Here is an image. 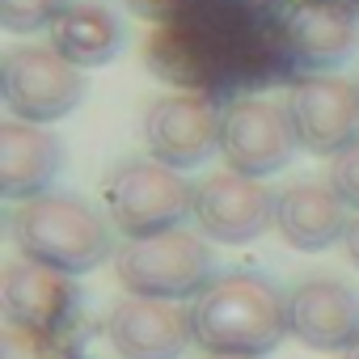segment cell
Segmentation results:
<instances>
[{"label": "cell", "instance_id": "13", "mask_svg": "<svg viewBox=\"0 0 359 359\" xmlns=\"http://www.w3.org/2000/svg\"><path fill=\"white\" fill-rule=\"evenodd\" d=\"M287 330L313 351H351L359 338V292L330 275L300 279L287 296Z\"/></svg>", "mask_w": 359, "mask_h": 359}, {"label": "cell", "instance_id": "18", "mask_svg": "<svg viewBox=\"0 0 359 359\" xmlns=\"http://www.w3.org/2000/svg\"><path fill=\"white\" fill-rule=\"evenodd\" d=\"M0 359H85L81 334H34L22 325L0 330Z\"/></svg>", "mask_w": 359, "mask_h": 359}, {"label": "cell", "instance_id": "24", "mask_svg": "<svg viewBox=\"0 0 359 359\" xmlns=\"http://www.w3.org/2000/svg\"><path fill=\"white\" fill-rule=\"evenodd\" d=\"M342 359H359V338H355V346H351V351H342Z\"/></svg>", "mask_w": 359, "mask_h": 359}, {"label": "cell", "instance_id": "14", "mask_svg": "<svg viewBox=\"0 0 359 359\" xmlns=\"http://www.w3.org/2000/svg\"><path fill=\"white\" fill-rule=\"evenodd\" d=\"M64 165V144L39 123H0V195L5 199H39L51 191Z\"/></svg>", "mask_w": 359, "mask_h": 359}, {"label": "cell", "instance_id": "15", "mask_svg": "<svg viewBox=\"0 0 359 359\" xmlns=\"http://www.w3.org/2000/svg\"><path fill=\"white\" fill-rule=\"evenodd\" d=\"M275 229L292 250L321 254L334 241H346V203L330 182H292L275 199Z\"/></svg>", "mask_w": 359, "mask_h": 359}, {"label": "cell", "instance_id": "10", "mask_svg": "<svg viewBox=\"0 0 359 359\" xmlns=\"http://www.w3.org/2000/svg\"><path fill=\"white\" fill-rule=\"evenodd\" d=\"M359 43V13L351 0H292L279 18V47L304 72L338 68Z\"/></svg>", "mask_w": 359, "mask_h": 359}, {"label": "cell", "instance_id": "11", "mask_svg": "<svg viewBox=\"0 0 359 359\" xmlns=\"http://www.w3.org/2000/svg\"><path fill=\"white\" fill-rule=\"evenodd\" d=\"M275 199L258 177H241L233 169L212 173L195 187V224L208 241L245 245L275 224Z\"/></svg>", "mask_w": 359, "mask_h": 359}, {"label": "cell", "instance_id": "12", "mask_svg": "<svg viewBox=\"0 0 359 359\" xmlns=\"http://www.w3.org/2000/svg\"><path fill=\"white\" fill-rule=\"evenodd\" d=\"M106 338L118 359H182L195 342V321L177 300L127 296L110 309Z\"/></svg>", "mask_w": 359, "mask_h": 359}, {"label": "cell", "instance_id": "2", "mask_svg": "<svg viewBox=\"0 0 359 359\" xmlns=\"http://www.w3.org/2000/svg\"><path fill=\"white\" fill-rule=\"evenodd\" d=\"M9 237L26 262L64 275H85L97 271L106 258H114L110 220H102L81 195H64V191L26 199L9 216Z\"/></svg>", "mask_w": 359, "mask_h": 359}, {"label": "cell", "instance_id": "16", "mask_svg": "<svg viewBox=\"0 0 359 359\" xmlns=\"http://www.w3.org/2000/svg\"><path fill=\"white\" fill-rule=\"evenodd\" d=\"M123 43H127L123 22L97 0H68L60 18L51 22V47L76 68L110 64L123 51Z\"/></svg>", "mask_w": 359, "mask_h": 359}, {"label": "cell", "instance_id": "1", "mask_svg": "<svg viewBox=\"0 0 359 359\" xmlns=\"http://www.w3.org/2000/svg\"><path fill=\"white\" fill-rule=\"evenodd\" d=\"M195 342L208 355H271L292 330H287V296L254 271L216 275L191 304Z\"/></svg>", "mask_w": 359, "mask_h": 359}, {"label": "cell", "instance_id": "19", "mask_svg": "<svg viewBox=\"0 0 359 359\" xmlns=\"http://www.w3.org/2000/svg\"><path fill=\"white\" fill-rule=\"evenodd\" d=\"M68 0H0V26L9 34H34V30H51V22L60 18V9Z\"/></svg>", "mask_w": 359, "mask_h": 359}, {"label": "cell", "instance_id": "17", "mask_svg": "<svg viewBox=\"0 0 359 359\" xmlns=\"http://www.w3.org/2000/svg\"><path fill=\"white\" fill-rule=\"evenodd\" d=\"M216 60H220L216 47L195 26H187V18L173 22V26H165L161 39L152 43L156 72L169 76L173 85H187V89H203L212 81V72H216Z\"/></svg>", "mask_w": 359, "mask_h": 359}, {"label": "cell", "instance_id": "7", "mask_svg": "<svg viewBox=\"0 0 359 359\" xmlns=\"http://www.w3.org/2000/svg\"><path fill=\"white\" fill-rule=\"evenodd\" d=\"M0 309L9 325L34 330V334H81V309L85 296L76 287V275L39 266V262H9L0 275Z\"/></svg>", "mask_w": 359, "mask_h": 359}, {"label": "cell", "instance_id": "25", "mask_svg": "<svg viewBox=\"0 0 359 359\" xmlns=\"http://www.w3.org/2000/svg\"><path fill=\"white\" fill-rule=\"evenodd\" d=\"M351 9H355V13H359V0H351Z\"/></svg>", "mask_w": 359, "mask_h": 359}, {"label": "cell", "instance_id": "23", "mask_svg": "<svg viewBox=\"0 0 359 359\" xmlns=\"http://www.w3.org/2000/svg\"><path fill=\"white\" fill-rule=\"evenodd\" d=\"M203 359H254V355H203Z\"/></svg>", "mask_w": 359, "mask_h": 359}, {"label": "cell", "instance_id": "20", "mask_svg": "<svg viewBox=\"0 0 359 359\" xmlns=\"http://www.w3.org/2000/svg\"><path fill=\"white\" fill-rule=\"evenodd\" d=\"M330 187L338 191V199L346 208H359V140L346 152L334 156V165H330Z\"/></svg>", "mask_w": 359, "mask_h": 359}, {"label": "cell", "instance_id": "21", "mask_svg": "<svg viewBox=\"0 0 359 359\" xmlns=\"http://www.w3.org/2000/svg\"><path fill=\"white\" fill-rule=\"evenodd\" d=\"M187 5H191V0H127V9H135L140 18L161 22V26L182 22V18H187Z\"/></svg>", "mask_w": 359, "mask_h": 359}, {"label": "cell", "instance_id": "3", "mask_svg": "<svg viewBox=\"0 0 359 359\" xmlns=\"http://www.w3.org/2000/svg\"><path fill=\"white\" fill-rule=\"evenodd\" d=\"M106 220L123 233V241L156 237L169 229H182L195 212V187L177 169L161 161H118L102 182Z\"/></svg>", "mask_w": 359, "mask_h": 359}, {"label": "cell", "instance_id": "9", "mask_svg": "<svg viewBox=\"0 0 359 359\" xmlns=\"http://www.w3.org/2000/svg\"><path fill=\"white\" fill-rule=\"evenodd\" d=\"M300 148L317 156H338L359 140V85L342 76H300L283 102Z\"/></svg>", "mask_w": 359, "mask_h": 359}, {"label": "cell", "instance_id": "22", "mask_svg": "<svg viewBox=\"0 0 359 359\" xmlns=\"http://www.w3.org/2000/svg\"><path fill=\"white\" fill-rule=\"evenodd\" d=\"M342 245H346V258H351V266L359 271V216L351 220V229H346V241H342Z\"/></svg>", "mask_w": 359, "mask_h": 359}, {"label": "cell", "instance_id": "5", "mask_svg": "<svg viewBox=\"0 0 359 359\" xmlns=\"http://www.w3.org/2000/svg\"><path fill=\"white\" fill-rule=\"evenodd\" d=\"M85 97V76L55 47L26 43L5 51L0 64V102L22 123H55Z\"/></svg>", "mask_w": 359, "mask_h": 359}, {"label": "cell", "instance_id": "4", "mask_svg": "<svg viewBox=\"0 0 359 359\" xmlns=\"http://www.w3.org/2000/svg\"><path fill=\"white\" fill-rule=\"evenodd\" d=\"M114 275L131 296L195 300L208 283H216V258L203 233L169 229L156 237L123 241L114 250Z\"/></svg>", "mask_w": 359, "mask_h": 359}, {"label": "cell", "instance_id": "6", "mask_svg": "<svg viewBox=\"0 0 359 359\" xmlns=\"http://www.w3.org/2000/svg\"><path fill=\"white\" fill-rule=\"evenodd\" d=\"M300 140L292 118L271 97H237L220 123V156L241 177H271L287 169Z\"/></svg>", "mask_w": 359, "mask_h": 359}, {"label": "cell", "instance_id": "8", "mask_svg": "<svg viewBox=\"0 0 359 359\" xmlns=\"http://www.w3.org/2000/svg\"><path fill=\"white\" fill-rule=\"evenodd\" d=\"M220 123L224 110H216L203 93H165L144 114V144L148 156L169 169H195L212 152H220Z\"/></svg>", "mask_w": 359, "mask_h": 359}]
</instances>
